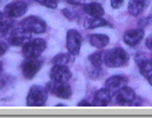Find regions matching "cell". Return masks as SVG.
Here are the masks:
<instances>
[{
  "label": "cell",
  "mask_w": 152,
  "mask_h": 118,
  "mask_svg": "<svg viewBox=\"0 0 152 118\" xmlns=\"http://www.w3.org/2000/svg\"><path fill=\"white\" fill-rule=\"evenodd\" d=\"M128 62V54L125 49L115 47L104 53V63L109 68H120Z\"/></svg>",
  "instance_id": "cell-1"
},
{
  "label": "cell",
  "mask_w": 152,
  "mask_h": 118,
  "mask_svg": "<svg viewBox=\"0 0 152 118\" xmlns=\"http://www.w3.org/2000/svg\"><path fill=\"white\" fill-rule=\"evenodd\" d=\"M47 47L46 40L31 39L22 46V54L25 59H38Z\"/></svg>",
  "instance_id": "cell-2"
},
{
  "label": "cell",
  "mask_w": 152,
  "mask_h": 118,
  "mask_svg": "<svg viewBox=\"0 0 152 118\" xmlns=\"http://www.w3.org/2000/svg\"><path fill=\"white\" fill-rule=\"evenodd\" d=\"M47 96H48V91L45 87L33 85L26 96V104L29 107H41L47 101Z\"/></svg>",
  "instance_id": "cell-3"
},
{
  "label": "cell",
  "mask_w": 152,
  "mask_h": 118,
  "mask_svg": "<svg viewBox=\"0 0 152 118\" xmlns=\"http://www.w3.org/2000/svg\"><path fill=\"white\" fill-rule=\"evenodd\" d=\"M20 28L29 33H42L46 31L47 25L46 22L38 16H29L25 17L20 23Z\"/></svg>",
  "instance_id": "cell-4"
},
{
  "label": "cell",
  "mask_w": 152,
  "mask_h": 118,
  "mask_svg": "<svg viewBox=\"0 0 152 118\" xmlns=\"http://www.w3.org/2000/svg\"><path fill=\"white\" fill-rule=\"evenodd\" d=\"M81 41H83V38L79 32L73 29L69 30L66 33V48L71 55L76 56L80 53Z\"/></svg>",
  "instance_id": "cell-5"
},
{
  "label": "cell",
  "mask_w": 152,
  "mask_h": 118,
  "mask_svg": "<svg viewBox=\"0 0 152 118\" xmlns=\"http://www.w3.org/2000/svg\"><path fill=\"white\" fill-rule=\"evenodd\" d=\"M28 10V5L21 1V0H16L10 4H8L6 7L4 8V15L8 18H17L23 16Z\"/></svg>",
  "instance_id": "cell-6"
},
{
  "label": "cell",
  "mask_w": 152,
  "mask_h": 118,
  "mask_svg": "<svg viewBox=\"0 0 152 118\" xmlns=\"http://www.w3.org/2000/svg\"><path fill=\"white\" fill-rule=\"evenodd\" d=\"M41 67H42V62L38 59H25V61L21 65V71L25 78L31 79L38 73Z\"/></svg>",
  "instance_id": "cell-7"
},
{
  "label": "cell",
  "mask_w": 152,
  "mask_h": 118,
  "mask_svg": "<svg viewBox=\"0 0 152 118\" xmlns=\"http://www.w3.org/2000/svg\"><path fill=\"white\" fill-rule=\"evenodd\" d=\"M46 89L61 99H70L72 95V89L68 83H56L52 80V83L48 84V88Z\"/></svg>",
  "instance_id": "cell-8"
},
{
  "label": "cell",
  "mask_w": 152,
  "mask_h": 118,
  "mask_svg": "<svg viewBox=\"0 0 152 118\" xmlns=\"http://www.w3.org/2000/svg\"><path fill=\"white\" fill-rule=\"evenodd\" d=\"M29 40H31V33L26 32L25 30H23V29H21L18 26L17 29L10 31L9 38H8V43L12 46H23Z\"/></svg>",
  "instance_id": "cell-9"
},
{
  "label": "cell",
  "mask_w": 152,
  "mask_h": 118,
  "mask_svg": "<svg viewBox=\"0 0 152 118\" xmlns=\"http://www.w3.org/2000/svg\"><path fill=\"white\" fill-rule=\"evenodd\" d=\"M50 79L56 83H68L71 79L72 75L68 67L64 65H54L50 70Z\"/></svg>",
  "instance_id": "cell-10"
},
{
  "label": "cell",
  "mask_w": 152,
  "mask_h": 118,
  "mask_svg": "<svg viewBox=\"0 0 152 118\" xmlns=\"http://www.w3.org/2000/svg\"><path fill=\"white\" fill-rule=\"evenodd\" d=\"M136 95L135 92L127 86L121 87L120 89L117 91V94H115V101L118 104H121V106H129L134 102Z\"/></svg>",
  "instance_id": "cell-11"
},
{
  "label": "cell",
  "mask_w": 152,
  "mask_h": 118,
  "mask_svg": "<svg viewBox=\"0 0 152 118\" xmlns=\"http://www.w3.org/2000/svg\"><path fill=\"white\" fill-rule=\"evenodd\" d=\"M136 63L138 65L140 72L144 76L152 86V61L148 60L145 56H137Z\"/></svg>",
  "instance_id": "cell-12"
},
{
  "label": "cell",
  "mask_w": 152,
  "mask_h": 118,
  "mask_svg": "<svg viewBox=\"0 0 152 118\" xmlns=\"http://www.w3.org/2000/svg\"><path fill=\"white\" fill-rule=\"evenodd\" d=\"M144 37V31L143 29H133V30H128L124 34V41L128 45V46H136L138 43H141V40Z\"/></svg>",
  "instance_id": "cell-13"
},
{
  "label": "cell",
  "mask_w": 152,
  "mask_h": 118,
  "mask_svg": "<svg viewBox=\"0 0 152 118\" xmlns=\"http://www.w3.org/2000/svg\"><path fill=\"white\" fill-rule=\"evenodd\" d=\"M111 99H112V92L105 87V88H101L95 93L93 103L96 107H105L110 103Z\"/></svg>",
  "instance_id": "cell-14"
},
{
  "label": "cell",
  "mask_w": 152,
  "mask_h": 118,
  "mask_svg": "<svg viewBox=\"0 0 152 118\" xmlns=\"http://www.w3.org/2000/svg\"><path fill=\"white\" fill-rule=\"evenodd\" d=\"M126 84H127V78L124 77V76L117 75V76H112V77L107 79L105 81V87L113 93L115 91L120 89L121 87L126 86Z\"/></svg>",
  "instance_id": "cell-15"
},
{
  "label": "cell",
  "mask_w": 152,
  "mask_h": 118,
  "mask_svg": "<svg viewBox=\"0 0 152 118\" xmlns=\"http://www.w3.org/2000/svg\"><path fill=\"white\" fill-rule=\"evenodd\" d=\"M84 10L91 17H102L104 15V9L99 2H89L84 6Z\"/></svg>",
  "instance_id": "cell-16"
},
{
  "label": "cell",
  "mask_w": 152,
  "mask_h": 118,
  "mask_svg": "<svg viewBox=\"0 0 152 118\" xmlns=\"http://www.w3.org/2000/svg\"><path fill=\"white\" fill-rule=\"evenodd\" d=\"M146 2H148V0H129L128 12L134 16L140 15L146 7Z\"/></svg>",
  "instance_id": "cell-17"
},
{
  "label": "cell",
  "mask_w": 152,
  "mask_h": 118,
  "mask_svg": "<svg viewBox=\"0 0 152 118\" xmlns=\"http://www.w3.org/2000/svg\"><path fill=\"white\" fill-rule=\"evenodd\" d=\"M109 37L107 34H93L89 37V43H91V46L99 48V49H102L107 46L109 44Z\"/></svg>",
  "instance_id": "cell-18"
},
{
  "label": "cell",
  "mask_w": 152,
  "mask_h": 118,
  "mask_svg": "<svg viewBox=\"0 0 152 118\" xmlns=\"http://www.w3.org/2000/svg\"><path fill=\"white\" fill-rule=\"evenodd\" d=\"M101 26H111L110 23L103 17H91L85 22V28L86 29H95V28H101Z\"/></svg>",
  "instance_id": "cell-19"
},
{
  "label": "cell",
  "mask_w": 152,
  "mask_h": 118,
  "mask_svg": "<svg viewBox=\"0 0 152 118\" xmlns=\"http://www.w3.org/2000/svg\"><path fill=\"white\" fill-rule=\"evenodd\" d=\"M72 56L70 53H61L57 54L53 59V64L54 65H64L68 67L70 63L72 62Z\"/></svg>",
  "instance_id": "cell-20"
},
{
  "label": "cell",
  "mask_w": 152,
  "mask_h": 118,
  "mask_svg": "<svg viewBox=\"0 0 152 118\" xmlns=\"http://www.w3.org/2000/svg\"><path fill=\"white\" fill-rule=\"evenodd\" d=\"M88 61L91 62L93 68H101L102 64L104 63V53H93L88 57Z\"/></svg>",
  "instance_id": "cell-21"
},
{
  "label": "cell",
  "mask_w": 152,
  "mask_h": 118,
  "mask_svg": "<svg viewBox=\"0 0 152 118\" xmlns=\"http://www.w3.org/2000/svg\"><path fill=\"white\" fill-rule=\"evenodd\" d=\"M13 29V25H12V22L9 21H2L0 22V36H6L7 33H10Z\"/></svg>",
  "instance_id": "cell-22"
},
{
  "label": "cell",
  "mask_w": 152,
  "mask_h": 118,
  "mask_svg": "<svg viewBox=\"0 0 152 118\" xmlns=\"http://www.w3.org/2000/svg\"><path fill=\"white\" fill-rule=\"evenodd\" d=\"M36 1L48 8H56L57 6V0H36Z\"/></svg>",
  "instance_id": "cell-23"
},
{
  "label": "cell",
  "mask_w": 152,
  "mask_h": 118,
  "mask_svg": "<svg viewBox=\"0 0 152 118\" xmlns=\"http://www.w3.org/2000/svg\"><path fill=\"white\" fill-rule=\"evenodd\" d=\"M7 44L6 43H4L2 40H0V56H2L6 52H7Z\"/></svg>",
  "instance_id": "cell-24"
},
{
  "label": "cell",
  "mask_w": 152,
  "mask_h": 118,
  "mask_svg": "<svg viewBox=\"0 0 152 118\" xmlns=\"http://www.w3.org/2000/svg\"><path fill=\"white\" fill-rule=\"evenodd\" d=\"M124 0H111V6L112 8H119L122 5Z\"/></svg>",
  "instance_id": "cell-25"
},
{
  "label": "cell",
  "mask_w": 152,
  "mask_h": 118,
  "mask_svg": "<svg viewBox=\"0 0 152 118\" xmlns=\"http://www.w3.org/2000/svg\"><path fill=\"white\" fill-rule=\"evenodd\" d=\"M145 44H146V47L152 51V37H149V38L146 39V43H145Z\"/></svg>",
  "instance_id": "cell-26"
},
{
  "label": "cell",
  "mask_w": 152,
  "mask_h": 118,
  "mask_svg": "<svg viewBox=\"0 0 152 118\" xmlns=\"http://www.w3.org/2000/svg\"><path fill=\"white\" fill-rule=\"evenodd\" d=\"M84 0H68L69 4H71V5H79V4H81Z\"/></svg>",
  "instance_id": "cell-27"
},
{
  "label": "cell",
  "mask_w": 152,
  "mask_h": 118,
  "mask_svg": "<svg viewBox=\"0 0 152 118\" xmlns=\"http://www.w3.org/2000/svg\"><path fill=\"white\" fill-rule=\"evenodd\" d=\"M83 106H87V107H91V104L89 102H87V101H81V102H79V107H83Z\"/></svg>",
  "instance_id": "cell-28"
},
{
  "label": "cell",
  "mask_w": 152,
  "mask_h": 118,
  "mask_svg": "<svg viewBox=\"0 0 152 118\" xmlns=\"http://www.w3.org/2000/svg\"><path fill=\"white\" fill-rule=\"evenodd\" d=\"M4 20H5V15H4V13L0 12V22H2Z\"/></svg>",
  "instance_id": "cell-29"
},
{
  "label": "cell",
  "mask_w": 152,
  "mask_h": 118,
  "mask_svg": "<svg viewBox=\"0 0 152 118\" xmlns=\"http://www.w3.org/2000/svg\"><path fill=\"white\" fill-rule=\"evenodd\" d=\"M1 71H2V63L0 62V73H1Z\"/></svg>",
  "instance_id": "cell-30"
},
{
  "label": "cell",
  "mask_w": 152,
  "mask_h": 118,
  "mask_svg": "<svg viewBox=\"0 0 152 118\" xmlns=\"http://www.w3.org/2000/svg\"><path fill=\"white\" fill-rule=\"evenodd\" d=\"M151 61H152V60H151Z\"/></svg>",
  "instance_id": "cell-31"
}]
</instances>
